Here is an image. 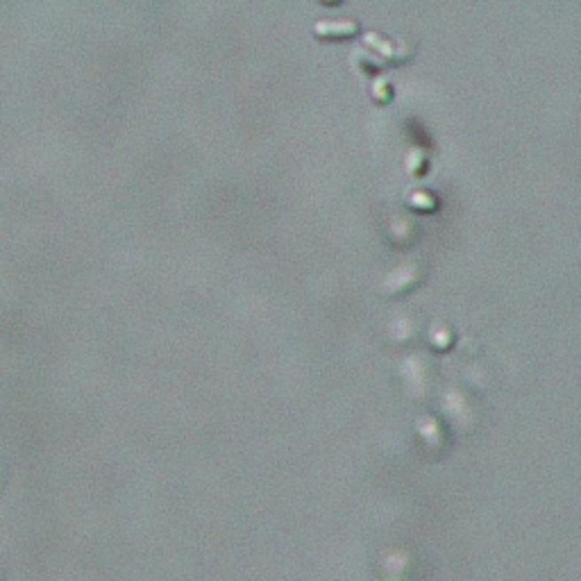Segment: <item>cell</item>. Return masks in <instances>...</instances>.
Wrapping results in <instances>:
<instances>
[{"label":"cell","instance_id":"6","mask_svg":"<svg viewBox=\"0 0 581 581\" xmlns=\"http://www.w3.org/2000/svg\"><path fill=\"white\" fill-rule=\"evenodd\" d=\"M386 329H389V339L393 343H413L420 332V320L412 311H404V314L393 316Z\"/></svg>","mask_w":581,"mask_h":581},{"label":"cell","instance_id":"10","mask_svg":"<svg viewBox=\"0 0 581 581\" xmlns=\"http://www.w3.org/2000/svg\"><path fill=\"white\" fill-rule=\"evenodd\" d=\"M3 482H5V475H3V470H0V486H3Z\"/></svg>","mask_w":581,"mask_h":581},{"label":"cell","instance_id":"1","mask_svg":"<svg viewBox=\"0 0 581 581\" xmlns=\"http://www.w3.org/2000/svg\"><path fill=\"white\" fill-rule=\"evenodd\" d=\"M397 375L412 400L422 402L436 393V368L434 361L422 352H409L402 357L397 361Z\"/></svg>","mask_w":581,"mask_h":581},{"label":"cell","instance_id":"3","mask_svg":"<svg viewBox=\"0 0 581 581\" xmlns=\"http://www.w3.org/2000/svg\"><path fill=\"white\" fill-rule=\"evenodd\" d=\"M381 575L386 581H413L418 575L416 556L406 550H396L381 559Z\"/></svg>","mask_w":581,"mask_h":581},{"label":"cell","instance_id":"8","mask_svg":"<svg viewBox=\"0 0 581 581\" xmlns=\"http://www.w3.org/2000/svg\"><path fill=\"white\" fill-rule=\"evenodd\" d=\"M314 30L323 36H345L359 30V23H357L355 19H341V21H336V19H323V21L316 23Z\"/></svg>","mask_w":581,"mask_h":581},{"label":"cell","instance_id":"4","mask_svg":"<svg viewBox=\"0 0 581 581\" xmlns=\"http://www.w3.org/2000/svg\"><path fill=\"white\" fill-rule=\"evenodd\" d=\"M422 275H425V268H422L420 263L404 262L386 275L384 282H381V288H384L386 295H397L402 294V291H409L416 282H420Z\"/></svg>","mask_w":581,"mask_h":581},{"label":"cell","instance_id":"7","mask_svg":"<svg viewBox=\"0 0 581 581\" xmlns=\"http://www.w3.org/2000/svg\"><path fill=\"white\" fill-rule=\"evenodd\" d=\"M386 230H389V234H391L393 241L412 243L413 234H416V223H413V218L409 216V214H402V211H397V214H393V216L389 218V225H386Z\"/></svg>","mask_w":581,"mask_h":581},{"label":"cell","instance_id":"11","mask_svg":"<svg viewBox=\"0 0 581 581\" xmlns=\"http://www.w3.org/2000/svg\"><path fill=\"white\" fill-rule=\"evenodd\" d=\"M381 581H386V579H381Z\"/></svg>","mask_w":581,"mask_h":581},{"label":"cell","instance_id":"2","mask_svg":"<svg viewBox=\"0 0 581 581\" xmlns=\"http://www.w3.org/2000/svg\"><path fill=\"white\" fill-rule=\"evenodd\" d=\"M438 409H441L445 422H450L457 432H470L473 422L477 420V412H475L470 397L452 386L438 393Z\"/></svg>","mask_w":581,"mask_h":581},{"label":"cell","instance_id":"5","mask_svg":"<svg viewBox=\"0 0 581 581\" xmlns=\"http://www.w3.org/2000/svg\"><path fill=\"white\" fill-rule=\"evenodd\" d=\"M418 438H420L422 448L428 452H443L448 448V436H445V429H443L441 422L432 416H422L420 420L416 422Z\"/></svg>","mask_w":581,"mask_h":581},{"label":"cell","instance_id":"9","mask_svg":"<svg viewBox=\"0 0 581 581\" xmlns=\"http://www.w3.org/2000/svg\"><path fill=\"white\" fill-rule=\"evenodd\" d=\"M428 341L438 350H448L454 341V329L445 323H432L428 329Z\"/></svg>","mask_w":581,"mask_h":581}]
</instances>
